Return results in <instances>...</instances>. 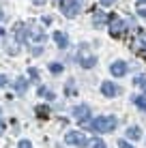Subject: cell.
Here are the masks:
<instances>
[{"label":"cell","mask_w":146,"mask_h":148,"mask_svg":"<svg viewBox=\"0 0 146 148\" xmlns=\"http://www.w3.org/2000/svg\"><path fill=\"white\" fill-rule=\"evenodd\" d=\"M77 60H80V64H82V67H86V69H90V67H95V64H97V56L90 52L88 47H82V49L77 52Z\"/></svg>","instance_id":"7a4b0ae2"},{"label":"cell","mask_w":146,"mask_h":148,"mask_svg":"<svg viewBox=\"0 0 146 148\" xmlns=\"http://www.w3.org/2000/svg\"><path fill=\"white\" fill-rule=\"evenodd\" d=\"M34 112L39 114V118H47V116H49V108H47V105H37Z\"/></svg>","instance_id":"8fae6325"},{"label":"cell","mask_w":146,"mask_h":148,"mask_svg":"<svg viewBox=\"0 0 146 148\" xmlns=\"http://www.w3.org/2000/svg\"><path fill=\"white\" fill-rule=\"evenodd\" d=\"M103 22H105V15H103V13H95V24H97V26H101Z\"/></svg>","instance_id":"e0dca14e"},{"label":"cell","mask_w":146,"mask_h":148,"mask_svg":"<svg viewBox=\"0 0 146 148\" xmlns=\"http://www.w3.org/2000/svg\"><path fill=\"white\" fill-rule=\"evenodd\" d=\"M140 15H142V17H146V9H140V11H138Z\"/></svg>","instance_id":"603a6c76"},{"label":"cell","mask_w":146,"mask_h":148,"mask_svg":"<svg viewBox=\"0 0 146 148\" xmlns=\"http://www.w3.org/2000/svg\"><path fill=\"white\" fill-rule=\"evenodd\" d=\"M88 114H90V110L86 108V105H77V108L73 110V116H75L80 122H86V120H88Z\"/></svg>","instance_id":"ba28073f"},{"label":"cell","mask_w":146,"mask_h":148,"mask_svg":"<svg viewBox=\"0 0 146 148\" xmlns=\"http://www.w3.org/2000/svg\"><path fill=\"white\" fill-rule=\"evenodd\" d=\"M2 86H7V75H0V88Z\"/></svg>","instance_id":"44dd1931"},{"label":"cell","mask_w":146,"mask_h":148,"mask_svg":"<svg viewBox=\"0 0 146 148\" xmlns=\"http://www.w3.org/2000/svg\"><path fill=\"white\" fill-rule=\"evenodd\" d=\"M28 73H30V75H32V77H34V79H37V77H39V73H37V69H30V71H28Z\"/></svg>","instance_id":"7402d4cb"},{"label":"cell","mask_w":146,"mask_h":148,"mask_svg":"<svg viewBox=\"0 0 146 148\" xmlns=\"http://www.w3.org/2000/svg\"><path fill=\"white\" fill-rule=\"evenodd\" d=\"M15 88H17V92H24V90L28 88V84H26V79L24 77H19L17 82H15Z\"/></svg>","instance_id":"5bb4252c"},{"label":"cell","mask_w":146,"mask_h":148,"mask_svg":"<svg viewBox=\"0 0 146 148\" xmlns=\"http://www.w3.org/2000/svg\"><path fill=\"white\" fill-rule=\"evenodd\" d=\"M54 41H56V45H58V47H67V45H69L67 34H64V32H60V30H56V32H54Z\"/></svg>","instance_id":"9c48e42d"},{"label":"cell","mask_w":146,"mask_h":148,"mask_svg":"<svg viewBox=\"0 0 146 148\" xmlns=\"http://www.w3.org/2000/svg\"><path fill=\"white\" fill-rule=\"evenodd\" d=\"M118 148H133L131 144H129V142H125V140H120L118 142Z\"/></svg>","instance_id":"d6986e66"},{"label":"cell","mask_w":146,"mask_h":148,"mask_svg":"<svg viewBox=\"0 0 146 148\" xmlns=\"http://www.w3.org/2000/svg\"><path fill=\"white\" fill-rule=\"evenodd\" d=\"M60 7H62V13L67 15V17H75V15L80 13L82 2H80V0H62V2H60Z\"/></svg>","instance_id":"3957f363"},{"label":"cell","mask_w":146,"mask_h":148,"mask_svg":"<svg viewBox=\"0 0 146 148\" xmlns=\"http://www.w3.org/2000/svg\"><path fill=\"white\" fill-rule=\"evenodd\" d=\"M138 2H146V0H138Z\"/></svg>","instance_id":"d4e9b609"},{"label":"cell","mask_w":146,"mask_h":148,"mask_svg":"<svg viewBox=\"0 0 146 148\" xmlns=\"http://www.w3.org/2000/svg\"><path fill=\"white\" fill-rule=\"evenodd\" d=\"M64 142L67 144H73V146H86L88 140L84 133H80V131H69L67 135H64Z\"/></svg>","instance_id":"5b68a950"},{"label":"cell","mask_w":146,"mask_h":148,"mask_svg":"<svg viewBox=\"0 0 146 148\" xmlns=\"http://www.w3.org/2000/svg\"><path fill=\"white\" fill-rule=\"evenodd\" d=\"M114 2H116V0H101V4H103V7H112Z\"/></svg>","instance_id":"ffe728a7"},{"label":"cell","mask_w":146,"mask_h":148,"mask_svg":"<svg viewBox=\"0 0 146 148\" xmlns=\"http://www.w3.org/2000/svg\"><path fill=\"white\" fill-rule=\"evenodd\" d=\"M110 71H112L114 77H123V75L127 73V62H123V60H116V62L110 67Z\"/></svg>","instance_id":"52a82bcc"},{"label":"cell","mask_w":146,"mask_h":148,"mask_svg":"<svg viewBox=\"0 0 146 148\" xmlns=\"http://www.w3.org/2000/svg\"><path fill=\"white\" fill-rule=\"evenodd\" d=\"M49 71H52L54 75H58V73H62V64H58V62H54V64H49Z\"/></svg>","instance_id":"9a60e30c"},{"label":"cell","mask_w":146,"mask_h":148,"mask_svg":"<svg viewBox=\"0 0 146 148\" xmlns=\"http://www.w3.org/2000/svg\"><path fill=\"white\" fill-rule=\"evenodd\" d=\"M90 146H93V148H108L103 140H93V142H90Z\"/></svg>","instance_id":"2e32d148"},{"label":"cell","mask_w":146,"mask_h":148,"mask_svg":"<svg viewBox=\"0 0 146 148\" xmlns=\"http://www.w3.org/2000/svg\"><path fill=\"white\" fill-rule=\"evenodd\" d=\"M133 103H135V105H138V108H140V110H144V112H146V97H144V95H140V97H135V99H133Z\"/></svg>","instance_id":"7c38bea8"},{"label":"cell","mask_w":146,"mask_h":148,"mask_svg":"<svg viewBox=\"0 0 146 148\" xmlns=\"http://www.w3.org/2000/svg\"><path fill=\"white\" fill-rule=\"evenodd\" d=\"M133 84H135V88H140L142 92H146V77H135Z\"/></svg>","instance_id":"4fadbf2b"},{"label":"cell","mask_w":146,"mask_h":148,"mask_svg":"<svg viewBox=\"0 0 146 148\" xmlns=\"http://www.w3.org/2000/svg\"><path fill=\"white\" fill-rule=\"evenodd\" d=\"M2 34H4V30H2V28H0V37H2Z\"/></svg>","instance_id":"cb8c5ba5"},{"label":"cell","mask_w":146,"mask_h":148,"mask_svg":"<svg viewBox=\"0 0 146 148\" xmlns=\"http://www.w3.org/2000/svg\"><path fill=\"white\" fill-rule=\"evenodd\" d=\"M17 148H32V144H30L28 140H22V142L17 144Z\"/></svg>","instance_id":"ac0fdd59"},{"label":"cell","mask_w":146,"mask_h":148,"mask_svg":"<svg viewBox=\"0 0 146 148\" xmlns=\"http://www.w3.org/2000/svg\"><path fill=\"white\" fill-rule=\"evenodd\" d=\"M125 32V22L118 15H110V34L112 37H120Z\"/></svg>","instance_id":"277c9868"},{"label":"cell","mask_w":146,"mask_h":148,"mask_svg":"<svg viewBox=\"0 0 146 148\" xmlns=\"http://www.w3.org/2000/svg\"><path fill=\"white\" fill-rule=\"evenodd\" d=\"M101 92L108 97V99H112V97H116L120 92V88L114 84V82H103V84H101Z\"/></svg>","instance_id":"8992f818"},{"label":"cell","mask_w":146,"mask_h":148,"mask_svg":"<svg viewBox=\"0 0 146 148\" xmlns=\"http://www.w3.org/2000/svg\"><path fill=\"white\" fill-rule=\"evenodd\" d=\"M116 125H118V120L114 118V116H99V118L93 122L97 133H112V131L116 129Z\"/></svg>","instance_id":"6da1fadb"},{"label":"cell","mask_w":146,"mask_h":148,"mask_svg":"<svg viewBox=\"0 0 146 148\" xmlns=\"http://www.w3.org/2000/svg\"><path fill=\"white\" fill-rule=\"evenodd\" d=\"M140 135H142L140 127H129V129H127V137H129V140H140Z\"/></svg>","instance_id":"30bf717a"}]
</instances>
